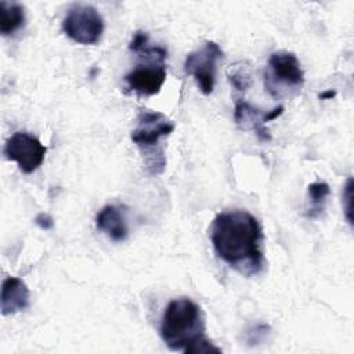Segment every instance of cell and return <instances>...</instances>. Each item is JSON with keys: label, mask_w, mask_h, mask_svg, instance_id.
Segmentation results:
<instances>
[{"label": "cell", "mask_w": 354, "mask_h": 354, "mask_svg": "<svg viewBox=\"0 0 354 354\" xmlns=\"http://www.w3.org/2000/svg\"><path fill=\"white\" fill-rule=\"evenodd\" d=\"M0 33L10 36L15 33L25 22V8L19 3L0 1Z\"/></svg>", "instance_id": "7c38bea8"}, {"label": "cell", "mask_w": 354, "mask_h": 354, "mask_svg": "<svg viewBox=\"0 0 354 354\" xmlns=\"http://www.w3.org/2000/svg\"><path fill=\"white\" fill-rule=\"evenodd\" d=\"M62 30L77 44H95L102 37L104 19L91 4H73L62 19Z\"/></svg>", "instance_id": "8992f818"}, {"label": "cell", "mask_w": 354, "mask_h": 354, "mask_svg": "<svg viewBox=\"0 0 354 354\" xmlns=\"http://www.w3.org/2000/svg\"><path fill=\"white\" fill-rule=\"evenodd\" d=\"M95 227L113 242H122L129 235L124 210L116 205H106L97 213Z\"/></svg>", "instance_id": "30bf717a"}, {"label": "cell", "mask_w": 354, "mask_h": 354, "mask_svg": "<svg viewBox=\"0 0 354 354\" xmlns=\"http://www.w3.org/2000/svg\"><path fill=\"white\" fill-rule=\"evenodd\" d=\"M174 123L162 112L142 109L137 116V126L131 131V141L140 148L147 169L152 174H160L166 166L165 151L159 145L160 138L173 133Z\"/></svg>", "instance_id": "277c9868"}, {"label": "cell", "mask_w": 354, "mask_h": 354, "mask_svg": "<svg viewBox=\"0 0 354 354\" xmlns=\"http://www.w3.org/2000/svg\"><path fill=\"white\" fill-rule=\"evenodd\" d=\"M47 148L37 137L26 131H17L4 144V156L18 165L25 174L36 171L44 162Z\"/></svg>", "instance_id": "ba28073f"}, {"label": "cell", "mask_w": 354, "mask_h": 354, "mask_svg": "<svg viewBox=\"0 0 354 354\" xmlns=\"http://www.w3.org/2000/svg\"><path fill=\"white\" fill-rule=\"evenodd\" d=\"M336 95V91L335 90H328V91H324L319 94V98L321 100H328V98H332Z\"/></svg>", "instance_id": "e0dca14e"}, {"label": "cell", "mask_w": 354, "mask_h": 354, "mask_svg": "<svg viewBox=\"0 0 354 354\" xmlns=\"http://www.w3.org/2000/svg\"><path fill=\"white\" fill-rule=\"evenodd\" d=\"M129 48L138 54L144 61L126 73L124 83L127 88L140 97L158 94L167 76L165 64L167 50L160 46H151L148 35L141 30L134 33Z\"/></svg>", "instance_id": "3957f363"}, {"label": "cell", "mask_w": 354, "mask_h": 354, "mask_svg": "<svg viewBox=\"0 0 354 354\" xmlns=\"http://www.w3.org/2000/svg\"><path fill=\"white\" fill-rule=\"evenodd\" d=\"M35 221H36V224H37L41 230H51L53 225H54L53 218H51L47 213H40V214H37L36 218H35Z\"/></svg>", "instance_id": "2e32d148"}, {"label": "cell", "mask_w": 354, "mask_h": 354, "mask_svg": "<svg viewBox=\"0 0 354 354\" xmlns=\"http://www.w3.org/2000/svg\"><path fill=\"white\" fill-rule=\"evenodd\" d=\"M330 194V188L324 181H315L308 185V198H310V209L307 212V217L317 218L325 210L326 198Z\"/></svg>", "instance_id": "4fadbf2b"}, {"label": "cell", "mask_w": 354, "mask_h": 354, "mask_svg": "<svg viewBox=\"0 0 354 354\" xmlns=\"http://www.w3.org/2000/svg\"><path fill=\"white\" fill-rule=\"evenodd\" d=\"M230 82L239 91H243L250 86V77L243 69H238L232 72V75H230Z\"/></svg>", "instance_id": "5bb4252c"}, {"label": "cell", "mask_w": 354, "mask_h": 354, "mask_svg": "<svg viewBox=\"0 0 354 354\" xmlns=\"http://www.w3.org/2000/svg\"><path fill=\"white\" fill-rule=\"evenodd\" d=\"M351 183H353L351 178H348L347 184L344 187V194H343V201H342V202L347 203L344 206V212H346V218L350 224H351V206H350V203H351Z\"/></svg>", "instance_id": "9a60e30c"}, {"label": "cell", "mask_w": 354, "mask_h": 354, "mask_svg": "<svg viewBox=\"0 0 354 354\" xmlns=\"http://www.w3.org/2000/svg\"><path fill=\"white\" fill-rule=\"evenodd\" d=\"M159 332L171 351L184 354L221 353V348L206 336L205 315L201 306L189 297H178L167 304Z\"/></svg>", "instance_id": "7a4b0ae2"}, {"label": "cell", "mask_w": 354, "mask_h": 354, "mask_svg": "<svg viewBox=\"0 0 354 354\" xmlns=\"http://www.w3.org/2000/svg\"><path fill=\"white\" fill-rule=\"evenodd\" d=\"M304 84V72L296 54L275 51L270 55L264 72V87L275 100L300 93Z\"/></svg>", "instance_id": "5b68a950"}, {"label": "cell", "mask_w": 354, "mask_h": 354, "mask_svg": "<svg viewBox=\"0 0 354 354\" xmlns=\"http://www.w3.org/2000/svg\"><path fill=\"white\" fill-rule=\"evenodd\" d=\"M0 301L3 315L19 313L29 306V289L22 279L7 277L1 285Z\"/></svg>", "instance_id": "8fae6325"}, {"label": "cell", "mask_w": 354, "mask_h": 354, "mask_svg": "<svg viewBox=\"0 0 354 354\" xmlns=\"http://www.w3.org/2000/svg\"><path fill=\"white\" fill-rule=\"evenodd\" d=\"M224 53L216 41H205L199 48L191 51L184 61V71L192 76L203 95H210L214 90L217 64Z\"/></svg>", "instance_id": "52a82bcc"}, {"label": "cell", "mask_w": 354, "mask_h": 354, "mask_svg": "<svg viewBox=\"0 0 354 354\" xmlns=\"http://www.w3.org/2000/svg\"><path fill=\"white\" fill-rule=\"evenodd\" d=\"M283 112V106L279 105L270 112H261L260 109L252 106L249 102L243 100H238L235 102L234 109V119L238 127L242 130H253L260 141H270L271 134L270 130L266 127V123L274 120L275 118L281 116Z\"/></svg>", "instance_id": "9c48e42d"}, {"label": "cell", "mask_w": 354, "mask_h": 354, "mask_svg": "<svg viewBox=\"0 0 354 354\" xmlns=\"http://www.w3.org/2000/svg\"><path fill=\"white\" fill-rule=\"evenodd\" d=\"M210 241L216 254L243 277L266 270L263 230L259 220L243 209L218 213L210 225Z\"/></svg>", "instance_id": "6da1fadb"}]
</instances>
